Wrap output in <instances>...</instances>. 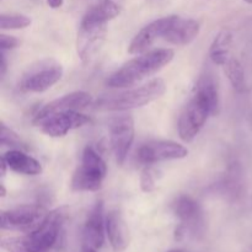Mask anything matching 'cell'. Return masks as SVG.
Here are the masks:
<instances>
[{
	"label": "cell",
	"instance_id": "7",
	"mask_svg": "<svg viewBox=\"0 0 252 252\" xmlns=\"http://www.w3.org/2000/svg\"><path fill=\"white\" fill-rule=\"evenodd\" d=\"M48 212L41 204H24L15 207L9 211L1 212V229L29 233L34 230L44 220Z\"/></svg>",
	"mask_w": 252,
	"mask_h": 252
},
{
	"label": "cell",
	"instance_id": "12",
	"mask_svg": "<svg viewBox=\"0 0 252 252\" xmlns=\"http://www.w3.org/2000/svg\"><path fill=\"white\" fill-rule=\"evenodd\" d=\"M176 218L185 230H189L193 235H201L204 231V213L201 204L189 194H181L172 204Z\"/></svg>",
	"mask_w": 252,
	"mask_h": 252
},
{
	"label": "cell",
	"instance_id": "22",
	"mask_svg": "<svg viewBox=\"0 0 252 252\" xmlns=\"http://www.w3.org/2000/svg\"><path fill=\"white\" fill-rule=\"evenodd\" d=\"M196 91L201 93L202 95L206 97V100L208 101L209 106L212 108V113L216 115L219 111V105H220V100H219V91L218 86H217L216 80L213 79V76L207 74L203 75L199 79L198 84H197Z\"/></svg>",
	"mask_w": 252,
	"mask_h": 252
},
{
	"label": "cell",
	"instance_id": "13",
	"mask_svg": "<svg viewBox=\"0 0 252 252\" xmlns=\"http://www.w3.org/2000/svg\"><path fill=\"white\" fill-rule=\"evenodd\" d=\"M176 19V15H171V16L161 17V19H158L148 24L135 34L128 47V52L130 54H142L144 52H148V49L158 39L164 38Z\"/></svg>",
	"mask_w": 252,
	"mask_h": 252
},
{
	"label": "cell",
	"instance_id": "23",
	"mask_svg": "<svg viewBox=\"0 0 252 252\" xmlns=\"http://www.w3.org/2000/svg\"><path fill=\"white\" fill-rule=\"evenodd\" d=\"M224 74L226 75L228 80L230 81L231 86L235 90L243 91L245 89V70H244L243 64L240 63L238 58L231 56L223 65Z\"/></svg>",
	"mask_w": 252,
	"mask_h": 252
},
{
	"label": "cell",
	"instance_id": "28",
	"mask_svg": "<svg viewBox=\"0 0 252 252\" xmlns=\"http://www.w3.org/2000/svg\"><path fill=\"white\" fill-rule=\"evenodd\" d=\"M7 70V63H6V58H5V52L1 51V63H0V76L4 78L5 74H6Z\"/></svg>",
	"mask_w": 252,
	"mask_h": 252
},
{
	"label": "cell",
	"instance_id": "20",
	"mask_svg": "<svg viewBox=\"0 0 252 252\" xmlns=\"http://www.w3.org/2000/svg\"><path fill=\"white\" fill-rule=\"evenodd\" d=\"M122 11V6L116 0H101L91 6L83 16V21L107 24L108 21L117 17Z\"/></svg>",
	"mask_w": 252,
	"mask_h": 252
},
{
	"label": "cell",
	"instance_id": "31",
	"mask_svg": "<svg viewBox=\"0 0 252 252\" xmlns=\"http://www.w3.org/2000/svg\"><path fill=\"white\" fill-rule=\"evenodd\" d=\"M81 252H97V250H96V249L89 248V246L83 245V250H81Z\"/></svg>",
	"mask_w": 252,
	"mask_h": 252
},
{
	"label": "cell",
	"instance_id": "34",
	"mask_svg": "<svg viewBox=\"0 0 252 252\" xmlns=\"http://www.w3.org/2000/svg\"><path fill=\"white\" fill-rule=\"evenodd\" d=\"M244 1H246L248 4H252V0H244Z\"/></svg>",
	"mask_w": 252,
	"mask_h": 252
},
{
	"label": "cell",
	"instance_id": "5",
	"mask_svg": "<svg viewBox=\"0 0 252 252\" xmlns=\"http://www.w3.org/2000/svg\"><path fill=\"white\" fill-rule=\"evenodd\" d=\"M63 76V66L56 59L47 58L31 64L22 75L20 89L25 93H44Z\"/></svg>",
	"mask_w": 252,
	"mask_h": 252
},
{
	"label": "cell",
	"instance_id": "1",
	"mask_svg": "<svg viewBox=\"0 0 252 252\" xmlns=\"http://www.w3.org/2000/svg\"><path fill=\"white\" fill-rule=\"evenodd\" d=\"M174 57L175 52L170 48H158L144 52L123 64L118 70L108 76L106 84L113 89L132 86L169 65Z\"/></svg>",
	"mask_w": 252,
	"mask_h": 252
},
{
	"label": "cell",
	"instance_id": "25",
	"mask_svg": "<svg viewBox=\"0 0 252 252\" xmlns=\"http://www.w3.org/2000/svg\"><path fill=\"white\" fill-rule=\"evenodd\" d=\"M0 143L2 147H14L16 149H24L25 144L21 138L11 129L6 127L4 122H1V133H0Z\"/></svg>",
	"mask_w": 252,
	"mask_h": 252
},
{
	"label": "cell",
	"instance_id": "33",
	"mask_svg": "<svg viewBox=\"0 0 252 252\" xmlns=\"http://www.w3.org/2000/svg\"><path fill=\"white\" fill-rule=\"evenodd\" d=\"M167 252H185L184 250H180V249H174V250H170Z\"/></svg>",
	"mask_w": 252,
	"mask_h": 252
},
{
	"label": "cell",
	"instance_id": "21",
	"mask_svg": "<svg viewBox=\"0 0 252 252\" xmlns=\"http://www.w3.org/2000/svg\"><path fill=\"white\" fill-rule=\"evenodd\" d=\"M231 43H233V33L229 30H223L219 32L212 43L209 49V57L216 65H224L226 61L231 57Z\"/></svg>",
	"mask_w": 252,
	"mask_h": 252
},
{
	"label": "cell",
	"instance_id": "27",
	"mask_svg": "<svg viewBox=\"0 0 252 252\" xmlns=\"http://www.w3.org/2000/svg\"><path fill=\"white\" fill-rule=\"evenodd\" d=\"M19 44V39L14 36H9V34H0V49L2 52L10 51V49L16 48Z\"/></svg>",
	"mask_w": 252,
	"mask_h": 252
},
{
	"label": "cell",
	"instance_id": "4",
	"mask_svg": "<svg viewBox=\"0 0 252 252\" xmlns=\"http://www.w3.org/2000/svg\"><path fill=\"white\" fill-rule=\"evenodd\" d=\"M107 175V165L93 147H86L81 155V164L74 172L71 189L76 192H96L101 189Z\"/></svg>",
	"mask_w": 252,
	"mask_h": 252
},
{
	"label": "cell",
	"instance_id": "15",
	"mask_svg": "<svg viewBox=\"0 0 252 252\" xmlns=\"http://www.w3.org/2000/svg\"><path fill=\"white\" fill-rule=\"evenodd\" d=\"M106 217L103 214V202L97 201L89 213L83 230V245L98 250L105 243Z\"/></svg>",
	"mask_w": 252,
	"mask_h": 252
},
{
	"label": "cell",
	"instance_id": "19",
	"mask_svg": "<svg viewBox=\"0 0 252 252\" xmlns=\"http://www.w3.org/2000/svg\"><path fill=\"white\" fill-rule=\"evenodd\" d=\"M221 193L230 201H239L245 193V180L243 167L238 162H233L228 167L225 176L220 184Z\"/></svg>",
	"mask_w": 252,
	"mask_h": 252
},
{
	"label": "cell",
	"instance_id": "9",
	"mask_svg": "<svg viewBox=\"0 0 252 252\" xmlns=\"http://www.w3.org/2000/svg\"><path fill=\"white\" fill-rule=\"evenodd\" d=\"M189 155V150L185 145L172 140H153L143 144L138 149L137 158L144 165H153L157 162L169 160L185 159Z\"/></svg>",
	"mask_w": 252,
	"mask_h": 252
},
{
	"label": "cell",
	"instance_id": "8",
	"mask_svg": "<svg viewBox=\"0 0 252 252\" xmlns=\"http://www.w3.org/2000/svg\"><path fill=\"white\" fill-rule=\"evenodd\" d=\"M107 36V24L81 20L76 37V52L83 63H90L100 52Z\"/></svg>",
	"mask_w": 252,
	"mask_h": 252
},
{
	"label": "cell",
	"instance_id": "16",
	"mask_svg": "<svg viewBox=\"0 0 252 252\" xmlns=\"http://www.w3.org/2000/svg\"><path fill=\"white\" fill-rule=\"evenodd\" d=\"M106 235L115 251H125L129 245V234L122 214L112 209L106 214Z\"/></svg>",
	"mask_w": 252,
	"mask_h": 252
},
{
	"label": "cell",
	"instance_id": "35",
	"mask_svg": "<svg viewBox=\"0 0 252 252\" xmlns=\"http://www.w3.org/2000/svg\"><path fill=\"white\" fill-rule=\"evenodd\" d=\"M251 126H252V113H251Z\"/></svg>",
	"mask_w": 252,
	"mask_h": 252
},
{
	"label": "cell",
	"instance_id": "29",
	"mask_svg": "<svg viewBox=\"0 0 252 252\" xmlns=\"http://www.w3.org/2000/svg\"><path fill=\"white\" fill-rule=\"evenodd\" d=\"M63 2L64 0H47V4L52 9H58V7H61L63 5Z\"/></svg>",
	"mask_w": 252,
	"mask_h": 252
},
{
	"label": "cell",
	"instance_id": "30",
	"mask_svg": "<svg viewBox=\"0 0 252 252\" xmlns=\"http://www.w3.org/2000/svg\"><path fill=\"white\" fill-rule=\"evenodd\" d=\"M7 164H6V161H5V159L4 158L1 157V177H4L5 175H6V170H7Z\"/></svg>",
	"mask_w": 252,
	"mask_h": 252
},
{
	"label": "cell",
	"instance_id": "10",
	"mask_svg": "<svg viewBox=\"0 0 252 252\" xmlns=\"http://www.w3.org/2000/svg\"><path fill=\"white\" fill-rule=\"evenodd\" d=\"M134 120L130 116L113 118L110 125V140L113 155L118 165L125 164L130 147L134 142Z\"/></svg>",
	"mask_w": 252,
	"mask_h": 252
},
{
	"label": "cell",
	"instance_id": "6",
	"mask_svg": "<svg viewBox=\"0 0 252 252\" xmlns=\"http://www.w3.org/2000/svg\"><path fill=\"white\" fill-rule=\"evenodd\" d=\"M212 113L208 101L198 91H196L184 112L179 118V135L185 143H191L198 135L204 123Z\"/></svg>",
	"mask_w": 252,
	"mask_h": 252
},
{
	"label": "cell",
	"instance_id": "3",
	"mask_svg": "<svg viewBox=\"0 0 252 252\" xmlns=\"http://www.w3.org/2000/svg\"><path fill=\"white\" fill-rule=\"evenodd\" d=\"M166 91V84L162 79L155 78L147 84L115 95L105 96L96 101L95 110L126 111L142 107L161 97Z\"/></svg>",
	"mask_w": 252,
	"mask_h": 252
},
{
	"label": "cell",
	"instance_id": "26",
	"mask_svg": "<svg viewBox=\"0 0 252 252\" xmlns=\"http://www.w3.org/2000/svg\"><path fill=\"white\" fill-rule=\"evenodd\" d=\"M157 180H158V171L153 169L152 166L147 165L144 170L140 175V189L145 193H150V192L155 191L157 189Z\"/></svg>",
	"mask_w": 252,
	"mask_h": 252
},
{
	"label": "cell",
	"instance_id": "17",
	"mask_svg": "<svg viewBox=\"0 0 252 252\" xmlns=\"http://www.w3.org/2000/svg\"><path fill=\"white\" fill-rule=\"evenodd\" d=\"M199 33V24L196 20L181 19L177 16L164 39L175 46H187L196 39Z\"/></svg>",
	"mask_w": 252,
	"mask_h": 252
},
{
	"label": "cell",
	"instance_id": "32",
	"mask_svg": "<svg viewBox=\"0 0 252 252\" xmlns=\"http://www.w3.org/2000/svg\"><path fill=\"white\" fill-rule=\"evenodd\" d=\"M0 189H1V197H5L6 196V189H5V186H4V184H0Z\"/></svg>",
	"mask_w": 252,
	"mask_h": 252
},
{
	"label": "cell",
	"instance_id": "24",
	"mask_svg": "<svg viewBox=\"0 0 252 252\" xmlns=\"http://www.w3.org/2000/svg\"><path fill=\"white\" fill-rule=\"evenodd\" d=\"M31 25V19L21 14H1L0 27L1 30H22Z\"/></svg>",
	"mask_w": 252,
	"mask_h": 252
},
{
	"label": "cell",
	"instance_id": "11",
	"mask_svg": "<svg viewBox=\"0 0 252 252\" xmlns=\"http://www.w3.org/2000/svg\"><path fill=\"white\" fill-rule=\"evenodd\" d=\"M88 123H90V118L86 115H83L79 111H66L48 116L36 125L41 127L42 132L48 137L59 138Z\"/></svg>",
	"mask_w": 252,
	"mask_h": 252
},
{
	"label": "cell",
	"instance_id": "14",
	"mask_svg": "<svg viewBox=\"0 0 252 252\" xmlns=\"http://www.w3.org/2000/svg\"><path fill=\"white\" fill-rule=\"evenodd\" d=\"M93 96L86 91H74V93L64 95L62 97L56 98L47 103L43 108L38 111L34 117V125L48 116L59 112H66V111H81L88 106L93 105Z\"/></svg>",
	"mask_w": 252,
	"mask_h": 252
},
{
	"label": "cell",
	"instance_id": "2",
	"mask_svg": "<svg viewBox=\"0 0 252 252\" xmlns=\"http://www.w3.org/2000/svg\"><path fill=\"white\" fill-rule=\"evenodd\" d=\"M64 219L63 208L49 212L44 220L26 235L2 239L1 248L7 252H46L56 245Z\"/></svg>",
	"mask_w": 252,
	"mask_h": 252
},
{
	"label": "cell",
	"instance_id": "18",
	"mask_svg": "<svg viewBox=\"0 0 252 252\" xmlns=\"http://www.w3.org/2000/svg\"><path fill=\"white\" fill-rule=\"evenodd\" d=\"M2 158L10 170L27 176H36L42 174V165L38 160L30 157L21 149H11L5 153Z\"/></svg>",
	"mask_w": 252,
	"mask_h": 252
}]
</instances>
